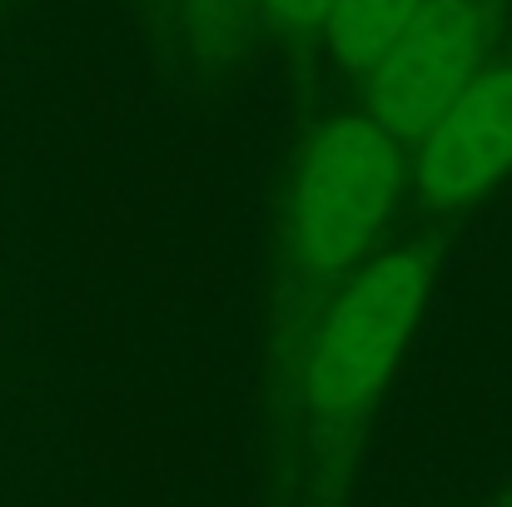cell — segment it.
<instances>
[{
	"instance_id": "5b68a950",
	"label": "cell",
	"mask_w": 512,
	"mask_h": 507,
	"mask_svg": "<svg viewBox=\"0 0 512 507\" xmlns=\"http://www.w3.org/2000/svg\"><path fill=\"white\" fill-rule=\"evenodd\" d=\"M428 0H334L324 35L329 50L348 75L368 80L378 70V60L408 35V25L423 15Z\"/></svg>"
},
{
	"instance_id": "3957f363",
	"label": "cell",
	"mask_w": 512,
	"mask_h": 507,
	"mask_svg": "<svg viewBox=\"0 0 512 507\" xmlns=\"http://www.w3.org/2000/svg\"><path fill=\"white\" fill-rule=\"evenodd\" d=\"M488 70V30L473 0H428L408 35L363 80V115L393 140L423 145L433 125Z\"/></svg>"
},
{
	"instance_id": "6da1fadb",
	"label": "cell",
	"mask_w": 512,
	"mask_h": 507,
	"mask_svg": "<svg viewBox=\"0 0 512 507\" xmlns=\"http://www.w3.org/2000/svg\"><path fill=\"white\" fill-rule=\"evenodd\" d=\"M438 279L428 244H393L343 279L304 358V433L314 478H334L358 453L363 423L393 383Z\"/></svg>"
},
{
	"instance_id": "52a82bcc",
	"label": "cell",
	"mask_w": 512,
	"mask_h": 507,
	"mask_svg": "<svg viewBox=\"0 0 512 507\" xmlns=\"http://www.w3.org/2000/svg\"><path fill=\"white\" fill-rule=\"evenodd\" d=\"M503 507H512V493H508V498H503Z\"/></svg>"
},
{
	"instance_id": "277c9868",
	"label": "cell",
	"mask_w": 512,
	"mask_h": 507,
	"mask_svg": "<svg viewBox=\"0 0 512 507\" xmlns=\"http://www.w3.org/2000/svg\"><path fill=\"white\" fill-rule=\"evenodd\" d=\"M512 174V60H493L418 145L413 189L428 209H468Z\"/></svg>"
},
{
	"instance_id": "8992f818",
	"label": "cell",
	"mask_w": 512,
	"mask_h": 507,
	"mask_svg": "<svg viewBox=\"0 0 512 507\" xmlns=\"http://www.w3.org/2000/svg\"><path fill=\"white\" fill-rule=\"evenodd\" d=\"M269 10H274V20L279 25H289V30H324V20H329V5L334 0H264Z\"/></svg>"
},
{
	"instance_id": "7a4b0ae2",
	"label": "cell",
	"mask_w": 512,
	"mask_h": 507,
	"mask_svg": "<svg viewBox=\"0 0 512 507\" xmlns=\"http://www.w3.org/2000/svg\"><path fill=\"white\" fill-rule=\"evenodd\" d=\"M408 184L403 140H393L373 115H339L309 135L299 150L284 254L304 284L353 279L368 264V249L388 229L398 194Z\"/></svg>"
}]
</instances>
